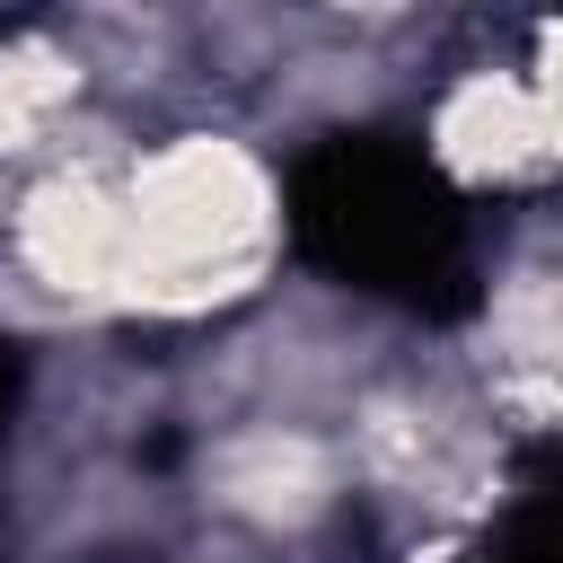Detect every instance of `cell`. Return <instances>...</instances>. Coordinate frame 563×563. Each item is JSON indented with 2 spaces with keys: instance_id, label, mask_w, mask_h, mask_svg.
Masks as SVG:
<instances>
[{
  "instance_id": "6da1fadb",
  "label": "cell",
  "mask_w": 563,
  "mask_h": 563,
  "mask_svg": "<svg viewBox=\"0 0 563 563\" xmlns=\"http://www.w3.org/2000/svg\"><path fill=\"white\" fill-rule=\"evenodd\" d=\"M123 220H132L123 299H150V308L229 299V290L255 282V264H264V246H273L264 167H255L238 141H211V132L167 141V150L132 176Z\"/></svg>"
},
{
  "instance_id": "277c9868",
  "label": "cell",
  "mask_w": 563,
  "mask_h": 563,
  "mask_svg": "<svg viewBox=\"0 0 563 563\" xmlns=\"http://www.w3.org/2000/svg\"><path fill=\"white\" fill-rule=\"evenodd\" d=\"M70 88H79V70H70L53 44H35V35H26V44H0V150H18Z\"/></svg>"
},
{
  "instance_id": "3957f363",
  "label": "cell",
  "mask_w": 563,
  "mask_h": 563,
  "mask_svg": "<svg viewBox=\"0 0 563 563\" xmlns=\"http://www.w3.org/2000/svg\"><path fill=\"white\" fill-rule=\"evenodd\" d=\"M537 150H545V123H537V97L519 79H466L440 106V158L457 176H510Z\"/></svg>"
},
{
  "instance_id": "5b68a950",
  "label": "cell",
  "mask_w": 563,
  "mask_h": 563,
  "mask_svg": "<svg viewBox=\"0 0 563 563\" xmlns=\"http://www.w3.org/2000/svg\"><path fill=\"white\" fill-rule=\"evenodd\" d=\"M229 493H238L246 510H299V501L317 493V457H308V449L264 440V449H246V457L229 466Z\"/></svg>"
},
{
  "instance_id": "7a4b0ae2",
  "label": "cell",
  "mask_w": 563,
  "mask_h": 563,
  "mask_svg": "<svg viewBox=\"0 0 563 563\" xmlns=\"http://www.w3.org/2000/svg\"><path fill=\"white\" fill-rule=\"evenodd\" d=\"M26 264L70 299H123L132 273V220L97 176H53L26 202Z\"/></svg>"
}]
</instances>
